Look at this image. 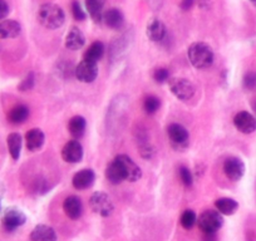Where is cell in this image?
<instances>
[{
    "label": "cell",
    "instance_id": "cell-1",
    "mask_svg": "<svg viewBox=\"0 0 256 241\" xmlns=\"http://www.w3.org/2000/svg\"><path fill=\"white\" fill-rule=\"evenodd\" d=\"M188 60L198 70H206L214 63V52L208 44L198 42L190 46L187 50Z\"/></svg>",
    "mask_w": 256,
    "mask_h": 241
},
{
    "label": "cell",
    "instance_id": "cell-2",
    "mask_svg": "<svg viewBox=\"0 0 256 241\" xmlns=\"http://www.w3.org/2000/svg\"><path fill=\"white\" fill-rule=\"evenodd\" d=\"M38 20L44 28L58 29L63 26L66 16L60 6L56 4H43L38 10Z\"/></svg>",
    "mask_w": 256,
    "mask_h": 241
},
{
    "label": "cell",
    "instance_id": "cell-3",
    "mask_svg": "<svg viewBox=\"0 0 256 241\" xmlns=\"http://www.w3.org/2000/svg\"><path fill=\"white\" fill-rule=\"evenodd\" d=\"M113 161L117 164L118 168L122 172V176L124 181L128 182H136L142 177V171L138 164L127 154H118Z\"/></svg>",
    "mask_w": 256,
    "mask_h": 241
},
{
    "label": "cell",
    "instance_id": "cell-4",
    "mask_svg": "<svg viewBox=\"0 0 256 241\" xmlns=\"http://www.w3.org/2000/svg\"><path fill=\"white\" fill-rule=\"evenodd\" d=\"M198 225L204 234L218 232L221 228V226L224 225V218L218 211H204V212L198 216Z\"/></svg>",
    "mask_w": 256,
    "mask_h": 241
},
{
    "label": "cell",
    "instance_id": "cell-5",
    "mask_svg": "<svg viewBox=\"0 0 256 241\" xmlns=\"http://www.w3.org/2000/svg\"><path fill=\"white\" fill-rule=\"evenodd\" d=\"M90 206L96 214L100 215L102 218H108L114 211V205L110 196L106 192L98 191L94 192L90 198Z\"/></svg>",
    "mask_w": 256,
    "mask_h": 241
},
{
    "label": "cell",
    "instance_id": "cell-6",
    "mask_svg": "<svg viewBox=\"0 0 256 241\" xmlns=\"http://www.w3.org/2000/svg\"><path fill=\"white\" fill-rule=\"evenodd\" d=\"M167 134H168L171 146L177 151H184L188 147L190 134L182 124H172L167 127Z\"/></svg>",
    "mask_w": 256,
    "mask_h": 241
},
{
    "label": "cell",
    "instance_id": "cell-7",
    "mask_svg": "<svg viewBox=\"0 0 256 241\" xmlns=\"http://www.w3.org/2000/svg\"><path fill=\"white\" fill-rule=\"evenodd\" d=\"M168 87L171 93L181 100H188L195 94V86L186 78H170Z\"/></svg>",
    "mask_w": 256,
    "mask_h": 241
},
{
    "label": "cell",
    "instance_id": "cell-8",
    "mask_svg": "<svg viewBox=\"0 0 256 241\" xmlns=\"http://www.w3.org/2000/svg\"><path fill=\"white\" fill-rule=\"evenodd\" d=\"M26 221V214L22 210L16 208H6V212H4L3 218H2V224H3V228L6 231L12 232V231H16V228H19L20 226H23Z\"/></svg>",
    "mask_w": 256,
    "mask_h": 241
},
{
    "label": "cell",
    "instance_id": "cell-9",
    "mask_svg": "<svg viewBox=\"0 0 256 241\" xmlns=\"http://www.w3.org/2000/svg\"><path fill=\"white\" fill-rule=\"evenodd\" d=\"M76 78L82 83H92L94 82L96 78L98 77V66L97 63L90 62V60H84L76 67L74 70Z\"/></svg>",
    "mask_w": 256,
    "mask_h": 241
},
{
    "label": "cell",
    "instance_id": "cell-10",
    "mask_svg": "<svg viewBox=\"0 0 256 241\" xmlns=\"http://www.w3.org/2000/svg\"><path fill=\"white\" fill-rule=\"evenodd\" d=\"M224 174H226L228 180L236 182L238 180L242 178L244 174H245V164H244L242 160L238 157H228L224 162Z\"/></svg>",
    "mask_w": 256,
    "mask_h": 241
},
{
    "label": "cell",
    "instance_id": "cell-11",
    "mask_svg": "<svg viewBox=\"0 0 256 241\" xmlns=\"http://www.w3.org/2000/svg\"><path fill=\"white\" fill-rule=\"evenodd\" d=\"M62 158L68 164H78L83 158V147L78 140H72L64 144L62 150Z\"/></svg>",
    "mask_w": 256,
    "mask_h": 241
},
{
    "label": "cell",
    "instance_id": "cell-12",
    "mask_svg": "<svg viewBox=\"0 0 256 241\" xmlns=\"http://www.w3.org/2000/svg\"><path fill=\"white\" fill-rule=\"evenodd\" d=\"M234 124L244 134H250L256 131V118L246 110H241L234 117Z\"/></svg>",
    "mask_w": 256,
    "mask_h": 241
},
{
    "label": "cell",
    "instance_id": "cell-13",
    "mask_svg": "<svg viewBox=\"0 0 256 241\" xmlns=\"http://www.w3.org/2000/svg\"><path fill=\"white\" fill-rule=\"evenodd\" d=\"M96 181V174L90 168H83L73 176L72 184L76 190H87L92 188Z\"/></svg>",
    "mask_w": 256,
    "mask_h": 241
},
{
    "label": "cell",
    "instance_id": "cell-14",
    "mask_svg": "<svg viewBox=\"0 0 256 241\" xmlns=\"http://www.w3.org/2000/svg\"><path fill=\"white\" fill-rule=\"evenodd\" d=\"M63 210L68 218L78 220L83 214L82 200L78 196H68L63 202Z\"/></svg>",
    "mask_w": 256,
    "mask_h": 241
},
{
    "label": "cell",
    "instance_id": "cell-15",
    "mask_svg": "<svg viewBox=\"0 0 256 241\" xmlns=\"http://www.w3.org/2000/svg\"><path fill=\"white\" fill-rule=\"evenodd\" d=\"M146 34L147 36H148L150 40L154 42V43H160V42L164 40L167 36L166 26H164L160 19H152V20L147 24Z\"/></svg>",
    "mask_w": 256,
    "mask_h": 241
},
{
    "label": "cell",
    "instance_id": "cell-16",
    "mask_svg": "<svg viewBox=\"0 0 256 241\" xmlns=\"http://www.w3.org/2000/svg\"><path fill=\"white\" fill-rule=\"evenodd\" d=\"M46 141V134L42 130L32 128L30 131L26 132V148L32 152H36L42 148Z\"/></svg>",
    "mask_w": 256,
    "mask_h": 241
},
{
    "label": "cell",
    "instance_id": "cell-17",
    "mask_svg": "<svg viewBox=\"0 0 256 241\" xmlns=\"http://www.w3.org/2000/svg\"><path fill=\"white\" fill-rule=\"evenodd\" d=\"M102 20L104 22V24L108 28L118 30V29L122 28L123 23H124V16H123L122 12L120 9L110 8L103 13Z\"/></svg>",
    "mask_w": 256,
    "mask_h": 241
},
{
    "label": "cell",
    "instance_id": "cell-18",
    "mask_svg": "<svg viewBox=\"0 0 256 241\" xmlns=\"http://www.w3.org/2000/svg\"><path fill=\"white\" fill-rule=\"evenodd\" d=\"M32 241H56V234L48 225H38L30 232Z\"/></svg>",
    "mask_w": 256,
    "mask_h": 241
},
{
    "label": "cell",
    "instance_id": "cell-19",
    "mask_svg": "<svg viewBox=\"0 0 256 241\" xmlns=\"http://www.w3.org/2000/svg\"><path fill=\"white\" fill-rule=\"evenodd\" d=\"M84 34L78 28H72L66 36V48L70 50H78L84 46Z\"/></svg>",
    "mask_w": 256,
    "mask_h": 241
},
{
    "label": "cell",
    "instance_id": "cell-20",
    "mask_svg": "<svg viewBox=\"0 0 256 241\" xmlns=\"http://www.w3.org/2000/svg\"><path fill=\"white\" fill-rule=\"evenodd\" d=\"M22 26L16 20H2L0 22V39L16 38L20 34Z\"/></svg>",
    "mask_w": 256,
    "mask_h": 241
},
{
    "label": "cell",
    "instance_id": "cell-21",
    "mask_svg": "<svg viewBox=\"0 0 256 241\" xmlns=\"http://www.w3.org/2000/svg\"><path fill=\"white\" fill-rule=\"evenodd\" d=\"M86 128H87V122H86L84 117L74 116L70 118V124H68V131H70V136L74 137L76 140H80L84 134Z\"/></svg>",
    "mask_w": 256,
    "mask_h": 241
},
{
    "label": "cell",
    "instance_id": "cell-22",
    "mask_svg": "<svg viewBox=\"0 0 256 241\" xmlns=\"http://www.w3.org/2000/svg\"><path fill=\"white\" fill-rule=\"evenodd\" d=\"M29 117V108L26 104H16L9 110L8 120L13 124H24Z\"/></svg>",
    "mask_w": 256,
    "mask_h": 241
},
{
    "label": "cell",
    "instance_id": "cell-23",
    "mask_svg": "<svg viewBox=\"0 0 256 241\" xmlns=\"http://www.w3.org/2000/svg\"><path fill=\"white\" fill-rule=\"evenodd\" d=\"M106 4V0H86V6H87L88 14L96 23H100L103 19V6Z\"/></svg>",
    "mask_w": 256,
    "mask_h": 241
},
{
    "label": "cell",
    "instance_id": "cell-24",
    "mask_svg": "<svg viewBox=\"0 0 256 241\" xmlns=\"http://www.w3.org/2000/svg\"><path fill=\"white\" fill-rule=\"evenodd\" d=\"M104 44L102 42H94V43L90 44L88 46L87 50L84 52V56H83V59L84 60H90V62L97 63L98 60L102 59V56H104Z\"/></svg>",
    "mask_w": 256,
    "mask_h": 241
},
{
    "label": "cell",
    "instance_id": "cell-25",
    "mask_svg": "<svg viewBox=\"0 0 256 241\" xmlns=\"http://www.w3.org/2000/svg\"><path fill=\"white\" fill-rule=\"evenodd\" d=\"M215 206L221 215H228V216L234 215L238 208V201H235L234 198H218V200H216Z\"/></svg>",
    "mask_w": 256,
    "mask_h": 241
},
{
    "label": "cell",
    "instance_id": "cell-26",
    "mask_svg": "<svg viewBox=\"0 0 256 241\" xmlns=\"http://www.w3.org/2000/svg\"><path fill=\"white\" fill-rule=\"evenodd\" d=\"M8 150L9 154H10L12 158L14 161L19 160L22 152V144H23V140H22V136L19 134H10L8 136Z\"/></svg>",
    "mask_w": 256,
    "mask_h": 241
},
{
    "label": "cell",
    "instance_id": "cell-27",
    "mask_svg": "<svg viewBox=\"0 0 256 241\" xmlns=\"http://www.w3.org/2000/svg\"><path fill=\"white\" fill-rule=\"evenodd\" d=\"M106 177H107V180L112 185H120V184H122L124 181V178L122 176V172L120 171V168H118L117 164L114 161L110 162L107 166V168H106Z\"/></svg>",
    "mask_w": 256,
    "mask_h": 241
},
{
    "label": "cell",
    "instance_id": "cell-28",
    "mask_svg": "<svg viewBox=\"0 0 256 241\" xmlns=\"http://www.w3.org/2000/svg\"><path fill=\"white\" fill-rule=\"evenodd\" d=\"M161 107V100L156 96H148L144 102V110L147 114H154Z\"/></svg>",
    "mask_w": 256,
    "mask_h": 241
},
{
    "label": "cell",
    "instance_id": "cell-29",
    "mask_svg": "<svg viewBox=\"0 0 256 241\" xmlns=\"http://www.w3.org/2000/svg\"><path fill=\"white\" fill-rule=\"evenodd\" d=\"M180 222H181L182 228H186V230H190V228H194L195 224L198 222V216H196V214L192 210H186L181 215V220H180Z\"/></svg>",
    "mask_w": 256,
    "mask_h": 241
},
{
    "label": "cell",
    "instance_id": "cell-30",
    "mask_svg": "<svg viewBox=\"0 0 256 241\" xmlns=\"http://www.w3.org/2000/svg\"><path fill=\"white\" fill-rule=\"evenodd\" d=\"M178 174L181 182L184 186H191L194 182V176H192V172L190 171L188 167L186 166H180L178 167Z\"/></svg>",
    "mask_w": 256,
    "mask_h": 241
},
{
    "label": "cell",
    "instance_id": "cell-31",
    "mask_svg": "<svg viewBox=\"0 0 256 241\" xmlns=\"http://www.w3.org/2000/svg\"><path fill=\"white\" fill-rule=\"evenodd\" d=\"M152 77H154V80H156L157 83L162 84V83L168 82L170 72L168 70H166V68H157V70L154 72V76H152Z\"/></svg>",
    "mask_w": 256,
    "mask_h": 241
},
{
    "label": "cell",
    "instance_id": "cell-32",
    "mask_svg": "<svg viewBox=\"0 0 256 241\" xmlns=\"http://www.w3.org/2000/svg\"><path fill=\"white\" fill-rule=\"evenodd\" d=\"M72 13H73V16H74L76 20H84L86 18H87V13H86L84 10H83L82 6H80V2H73L72 4Z\"/></svg>",
    "mask_w": 256,
    "mask_h": 241
},
{
    "label": "cell",
    "instance_id": "cell-33",
    "mask_svg": "<svg viewBox=\"0 0 256 241\" xmlns=\"http://www.w3.org/2000/svg\"><path fill=\"white\" fill-rule=\"evenodd\" d=\"M244 87L248 90H256V73L248 72L244 77Z\"/></svg>",
    "mask_w": 256,
    "mask_h": 241
},
{
    "label": "cell",
    "instance_id": "cell-34",
    "mask_svg": "<svg viewBox=\"0 0 256 241\" xmlns=\"http://www.w3.org/2000/svg\"><path fill=\"white\" fill-rule=\"evenodd\" d=\"M33 86H34V74L33 73H29V74L22 80L20 84H19V90H20L22 92H26V90H32Z\"/></svg>",
    "mask_w": 256,
    "mask_h": 241
},
{
    "label": "cell",
    "instance_id": "cell-35",
    "mask_svg": "<svg viewBox=\"0 0 256 241\" xmlns=\"http://www.w3.org/2000/svg\"><path fill=\"white\" fill-rule=\"evenodd\" d=\"M9 14V6L6 0H0V20H3Z\"/></svg>",
    "mask_w": 256,
    "mask_h": 241
},
{
    "label": "cell",
    "instance_id": "cell-36",
    "mask_svg": "<svg viewBox=\"0 0 256 241\" xmlns=\"http://www.w3.org/2000/svg\"><path fill=\"white\" fill-rule=\"evenodd\" d=\"M194 3H195V0H182L181 2V9L182 10H188V9L192 8V6H194Z\"/></svg>",
    "mask_w": 256,
    "mask_h": 241
},
{
    "label": "cell",
    "instance_id": "cell-37",
    "mask_svg": "<svg viewBox=\"0 0 256 241\" xmlns=\"http://www.w3.org/2000/svg\"><path fill=\"white\" fill-rule=\"evenodd\" d=\"M202 241H218V236H216V232L205 234Z\"/></svg>",
    "mask_w": 256,
    "mask_h": 241
},
{
    "label": "cell",
    "instance_id": "cell-38",
    "mask_svg": "<svg viewBox=\"0 0 256 241\" xmlns=\"http://www.w3.org/2000/svg\"><path fill=\"white\" fill-rule=\"evenodd\" d=\"M211 4V0H198V6L201 9H208Z\"/></svg>",
    "mask_w": 256,
    "mask_h": 241
},
{
    "label": "cell",
    "instance_id": "cell-39",
    "mask_svg": "<svg viewBox=\"0 0 256 241\" xmlns=\"http://www.w3.org/2000/svg\"><path fill=\"white\" fill-rule=\"evenodd\" d=\"M251 107H252L254 112H255V114H256V100H254L252 102H251Z\"/></svg>",
    "mask_w": 256,
    "mask_h": 241
},
{
    "label": "cell",
    "instance_id": "cell-40",
    "mask_svg": "<svg viewBox=\"0 0 256 241\" xmlns=\"http://www.w3.org/2000/svg\"><path fill=\"white\" fill-rule=\"evenodd\" d=\"M3 194H4V188L2 185H0V198L3 196Z\"/></svg>",
    "mask_w": 256,
    "mask_h": 241
},
{
    "label": "cell",
    "instance_id": "cell-41",
    "mask_svg": "<svg viewBox=\"0 0 256 241\" xmlns=\"http://www.w3.org/2000/svg\"><path fill=\"white\" fill-rule=\"evenodd\" d=\"M250 2H251V3H252V4H254V6H256V0H250Z\"/></svg>",
    "mask_w": 256,
    "mask_h": 241
},
{
    "label": "cell",
    "instance_id": "cell-42",
    "mask_svg": "<svg viewBox=\"0 0 256 241\" xmlns=\"http://www.w3.org/2000/svg\"></svg>",
    "mask_w": 256,
    "mask_h": 241
}]
</instances>
